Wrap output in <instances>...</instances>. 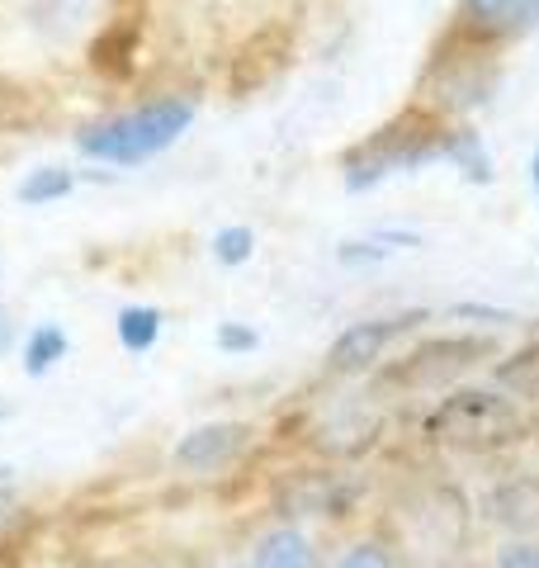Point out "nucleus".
<instances>
[{
	"label": "nucleus",
	"instance_id": "f257e3e1",
	"mask_svg": "<svg viewBox=\"0 0 539 568\" xmlns=\"http://www.w3.org/2000/svg\"><path fill=\"white\" fill-rule=\"evenodd\" d=\"M445 142H449V129L436 114L411 110L403 119H393L388 129L369 133V142H359L346 156V185L369 190L393 171H417L426 162H445Z\"/></svg>",
	"mask_w": 539,
	"mask_h": 568
},
{
	"label": "nucleus",
	"instance_id": "f03ea898",
	"mask_svg": "<svg viewBox=\"0 0 539 568\" xmlns=\"http://www.w3.org/2000/svg\"><path fill=\"white\" fill-rule=\"evenodd\" d=\"M426 432L440 440V446L455 450H501L520 440L526 422H520V407L511 398L492 394V388H464V394H449L436 413H430Z\"/></svg>",
	"mask_w": 539,
	"mask_h": 568
},
{
	"label": "nucleus",
	"instance_id": "7ed1b4c3",
	"mask_svg": "<svg viewBox=\"0 0 539 568\" xmlns=\"http://www.w3.org/2000/svg\"><path fill=\"white\" fill-rule=\"evenodd\" d=\"M190 119H194L190 100H156V104H142V110L114 119V123H104L95 133H85L81 152L100 156V162L133 166V162L156 156L161 148H171V142L190 129Z\"/></svg>",
	"mask_w": 539,
	"mask_h": 568
},
{
	"label": "nucleus",
	"instance_id": "20e7f679",
	"mask_svg": "<svg viewBox=\"0 0 539 568\" xmlns=\"http://www.w3.org/2000/svg\"><path fill=\"white\" fill-rule=\"evenodd\" d=\"M482 355H492V342L488 336H440V342H426L407 355V361L393 369L398 384H411V388H436L445 379L464 375L469 365H478Z\"/></svg>",
	"mask_w": 539,
	"mask_h": 568
},
{
	"label": "nucleus",
	"instance_id": "39448f33",
	"mask_svg": "<svg viewBox=\"0 0 539 568\" xmlns=\"http://www.w3.org/2000/svg\"><path fill=\"white\" fill-rule=\"evenodd\" d=\"M417 323H426V313H398V317H369V323H355L336 336V346L327 355L332 375H359V369H369L379 355L398 342L403 332H411Z\"/></svg>",
	"mask_w": 539,
	"mask_h": 568
},
{
	"label": "nucleus",
	"instance_id": "423d86ee",
	"mask_svg": "<svg viewBox=\"0 0 539 568\" xmlns=\"http://www.w3.org/2000/svg\"><path fill=\"white\" fill-rule=\"evenodd\" d=\"M289 58H294V33L279 29V24L261 29L256 39L242 43L237 62H232V91H237V95L261 91V85H270L284 67H289Z\"/></svg>",
	"mask_w": 539,
	"mask_h": 568
},
{
	"label": "nucleus",
	"instance_id": "0eeeda50",
	"mask_svg": "<svg viewBox=\"0 0 539 568\" xmlns=\"http://www.w3.org/2000/svg\"><path fill=\"white\" fill-rule=\"evenodd\" d=\"M251 440V426L246 422H209V426H194V432L175 446V465L185 469H223L232 465Z\"/></svg>",
	"mask_w": 539,
	"mask_h": 568
},
{
	"label": "nucleus",
	"instance_id": "6e6552de",
	"mask_svg": "<svg viewBox=\"0 0 539 568\" xmlns=\"http://www.w3.org/2000/svg\"><path fill=\"white\" fill-rule=\"evenodd\" d=\"M355 488L340 484L336 474H298L289 488L279 493V507L289 517H340L350 507Z\"/></svg>",
	"mask_w": 539,
	"mask_h": 568
},
{
	"label": "nucleus",
	"instance_id": "1a4fd4ad",
	"mask_svg": "<svg viewBox=\"0 0 539 568\" xmlns=\"http://www.w3.org/2000/svg\"><path fill=\"white\" fill-rule=\"evenodd\" d=\"M251 568H317V555H313V545L303 530L279 526L256 545V564Z\"/></svg>",
	"mask_w": 539,
	"mask_h": 568
},
{
	"label": "nucleus",
	"instance_id": "9d476101",
	"mask_svg": "<svg viewBox=\"0 0 539 568\" xmlns=\"http://www.w3.org/2000/svg\"><path fill=\"white\" fill-rule=\"evenodd\" d=\"M497 384L511 388V394H520V398H539V342L526 346V351H516L511 361H501L497 365Z\"/></svg>",
	"mask_w": 539,
	"mask_h": 568
},
{
	"label": "nucleus",
	"instance_id": "9b49d317",
	"mask_svg": "<svg viewBox=\"0 0 539 568\" xmlns=\"http://www.w3.org/2000/svg\"><path fill=\"white\" fill-rule=\"evenodd\" d=\"M445 162H455L469 181H492V162H488V152H482V142H478V133H469V129H459V133H449V142H445Z\"/></svg>",
	"mask_w": 539,
	"mask_h": 568
},
{
	"label": "nucleus",
	"instance_id": "f8f14e48",
	"mask_svg": "<svg viewBox=\"0 0 539 568\" xmlns=\"http://www.w3.org/2000/svg\"><path fill=\"white\" fill-rule=\"evenodd\" d=\"M67 355V332L62 327H33L29 346H24V369L29 375H43Z\"/></svg>",
	"mask_w": 539,
	"mask_h": 568
},
{
	"label": "nucleus",
	"instance_id": "ddd939ff",
	"mask_svg": "<svg viewBox=\"0 0 539 568\" xmlns=\"http://www.w3.org/2000/svg\"><path fill=\"white\" fill-rule=\"evenodd\" d=\"M161 332V313L156 308H123L119 313V342L129 351H148Z\"/></svg>",
	"mask_w": 539,
	"mask_h": 568
},
{
	"label": "nucleus",
	"instance_id": "4468645a",
	"mask_svg": "<svg viewBox=\"0 0 539 568\" xmlns=\"http://www.w3.org/2000/svg\"><path fill=\"white\" fill-rule=\"evenodd\" d=\"M67 190H71V171L67 166H43L20 185V200L24 204H48V200H62Z\"/></svg>",
	"mask_w": 539,
	"mask_h": 568
},
{
	"label": "nucleus",
	"instance_id": "2eb2a0df",
	"mask_svg": "<svg viewBox=\"0 0 539 568\" xmlns=\"http://www.w3.org/2000/svg\"><path fill=\"white\" fill-rule=\"evenodd\" d=\"M251 227H223L218 237H213V256H218L223 265H242L251 256Z\"/></svg>",
	"mask_w": 539,
	"mask_h": 568
},
{
	"label": "nucleus",
	"instance_id": "dca6fc26",
	"mask_svg": "<svg viewBox=\"0 0 539 568\" xmlns=\"http://www.w3.org/2000/svg\"><path fill=\"white\" fill-rule=\"evenodd\" d=\"M85 10V0H33V14H39V24H77Z\"/></svg>",
	"mask_w": 539,
	"mask_h": 568
},
{
	"label": "nucleus",
	"instance_id": "f3484780",
	"mask_svg": "<svg viewBox=\"0 0 539 568\" xmlns=\"http://www.w3.org/2000/svg\"><path fill=\"white\" fill-rule=\"evenodd\" d=\"M336 568H393V555L384 545H374V540H365V545H355L346 559H340Z\"/></svg>",
	"mask_w": 539,
	"mask_h": 568
},
{
	"label": "nucleus",
	"instance_id": "a211bd4d",
	"mask_svg": "<svg viewBox=\"0 0 539 568\" xmlns=\"http://www.w3.org/2000/svg\"><path fill=\"white\" fill-rule=\"evenodd\" d=\"M464 10H469L478 24L501 29V24H507V14H511V0H464Z\"/></svg>",
	"mask_w": 539,
	"mask_h": 568
},
{
	"label": "nucleus",
	"instance_id": "6ab92c4d",
	"mask_svg": "<svg viewBox=\"0 0 539 568\" xmlns=\"http://www.w3.org/2000/svg\"><path fill=\"white\" fill-rule=\"evenodd\" d=\"M539 24V0H511V14H507V33H520V29H530Z\"/></svg>",
	"mask_w": 539,
	"mask_h": 568
},
{
	"label": "nucleus",
	"instance_id": "aec40b11",
	"mask_svg": "<svg viewBox=\"0 0 539 568\" xmlns=\"http://www.w3.org/2000/svg\"><path fill=\"white\" fill-rule=\"evenodd\" d=\"M497 568H539V545H511L497 559Z\"/></svg>",
	"mask_w": 539,
	"mask_h": 568
},
{
	"label": "nucleus",
	"instance_id": "412c9836",
	"mask_svg": "<svg viewBox=\"0 0 539 568\" xmlns=\"http://www.w3.org/2000/svg\"><path fill=\"white\" fill-rule=\"evenodd\" d=\"M100 568H180V564H171L166 555H119V559L100 564Z\"/></svg>",
	"mask_w": 539,
	"mask_h": 568
},
{
	"label": "nucleus",
	"instance_id": "4be33fe9",
	"mask_svg": "<svg viewBox=\"0 0 539 568\" xmlns=\"http://www.w3.org/2000/svg\"><path fill=\"white\" fill-rule=\"evenodd\" d=\"M218 346L223 351H251V346H256V332H246V327H218Z\"/></svg>",
	"mask_w": 539,
	"mask_h": 568
},
{
	"label": "nucleus",
	"instance_id": "5701e85b",
	"mask_svg": "<svg viewBox=\"0 0 539 568\" xmlns=\"http://www.w3.org/2000/svg\"><path fill=\"white\" fill-rule=\"evenodd\" d=\"M14 511H20V503H14V493L0 488V530H6V526L14 521Z\"/></svg>",
	"mask_w": 539,
	"mask_h": 568
},
{
	"label": "nucleus",
	"instance_id": "b1692460",
	"mask_svg": "<svg viewBox=\"0 0 539 568\" xmlns=\"http://www.w3.org/2000/svg\"><path fill=\"white\" fill-rule=\"evenodd\" d=\"M10 336H14V327H10V317H0V355L10 351Z\"/></svg>",
	"mask_w": 539,
	"mask_h": 568
},
{
	"label": "nucleus",
	"instance_id": "393cba45",
	"mask_svg": "<svg viewBox=\"0 0 539 568\" xmlns=\"http://www.w3.org/2000/svg\"><path fill=\"white\" fill-rule=\"evenodd\" d=\"M530 171H535V190H539V152H535V166Z\"/></svg>",
	"mask_w": 539,
	"mask_h": 568
},
{
	"label": "nucleus",
	"instance_id": "a878e982",
	"mask_svg": "<svg viewBox=\"0 0 539 568\" xmlns=\"http://www.w3.org/2000/svg\"><path fill=\"white\" fill-rule=\"evenodd\" d=\"M6 413H10V407H6V403H0V417H6Z\"/></svg>",
	"mask_w": 539,
	"mask_h": 568
}]
</instances>
